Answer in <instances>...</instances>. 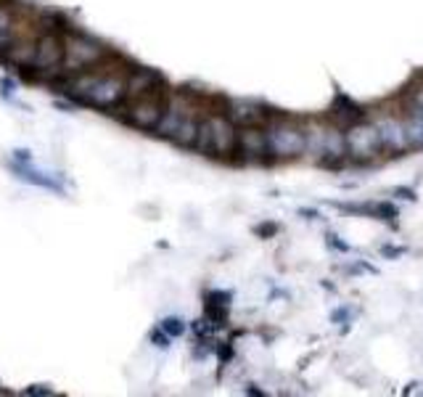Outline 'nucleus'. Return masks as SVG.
<instances>
[{"label":"nucleus","mask_w":423,"mask_h":397,"mask_svg":"<svg viewBox=\"0 0 423 397\" xmlns=\"http://www.w3.org/2000/svg\"><path fill=\"white\" fill-rule=\"evenodd\" d=\"M69 96L98 109H111L127 96V80L106 72H85L69 82Z\"/></svg>","instance_id":"nucleus-1"},{"label":"nucleus","mask_w":423,"mask_h":397,"mask_svg":"<svg viewBox=\"0 0 423 397\" xmlns=\"http://www.w3.org/2000/svg\"><path fill=\"white\" fill-rule=\"evenodd\" d=\"M196 151L215 156H228L239 151V130L236 122L230 117H206L198 125V135H196Z\"/></svg>","instance_id":"nucleus-2"},{"label":"nucleus","mask_w":423,"mask_h":397,"mask_svg":"<svg viewBox=\"0 0 423 397\" xmlns=\"http://www.w3.org/2000/svg\"><path fill=\"white\" fill-rule=\"evenodd\" d=\"M106 56V48L85 34H69L64 40V64L69 69H87Z\"/></svg>","instance_id":"nucleus-3"},{"label":"nucleus","mask_w":423,"mask_h":397,"mask_svg":"<svg viewBox=\"0 0 423 397\" xmlns=\"http://www.w3.org/2000/svg\"><path fill=\"white\" fill-rule=\"evenodd\" d=\"M162 117H164L162 96L153 93V88H151L135 99V103L130 106V114H127V122L135 125V127H141V130H156L159 122H162Z\"/></svg>","instance_id":"nucleus-4"},{"label":"nucleus","mask_w":423,"mask_h":397,"mask_svg":"<svg viewBox=\"0 0 423 397\" xmlns=\"http://www.w3.org/2000/svg\"><path fill=\"white\" fill-rule=\"evenodd\" d=\"M267 146L275 156H299L307 151V132L291 125H281L267 132Z\"/></svg>","instance_id":"nucleus-5"},{"label":"nucleus","mask_w":423,"mask_h":397,"mask_svg":"<svg viewBox=\"0 0 423 397\" xmlns=\"http://www.w3.org/2000/svg\"><path fill=\"white\" fill-rule=\"evenodd\" d=\"M344 138H347V151L358 159H368L381 149L379 127L373 125H352Z\"/></svg>","instance_id":"nucleus-6"},{"label":"nucleus","mask_w":423,"mask_h":397,"mask_svg":"<svg viewBox=\"0 0 423 397\" xmlns=\"http://www.w3.org/2000/svg\"><path fill=\"white\" fill-rule=\"evenodd\" d=\"M11 170L16 172V177H22L24 183H32L37 188H48V191H56V194H64V186H61V180L51 172H45V170H37L34 162H16L13 159Z\"/></svg>","instance_id":"nucleus-7"},{"label":"nucleus","mask_w":423,"mask_h":397,"mask_svg":"<svg viewBox=\"0 0 423 397\" xmlns=\"http://www.w3.org/2000/svg\"><path fill=\"white\" fill-rule=\"evenodd\" d=\"M61 61H64V43L58 40V34L48 32L43 40H40V45L34 48L32 64L43 66V69H53V66H58Z\"/></svg>","instance_id":"nucleus-8"},{"label":"nucleus","mask_w":423,"mask_h":397,"mask_svg":"<svg viewBox=\"0 0 423 397\" xmlns=\"http://www.w3.org/2000/svg\"><path fill=\"white\" fill-rule=\"evenodd\" d=\"M267 117V111L262 109L257 101H233L230 103V120L241 125V127H257Z\"/></svg>","instance_id":"nucleus-9"},{"label":"nucleus","mask_w":423,"mask_h":397,"mask_svg":"<svg viewBox=\"0 0 423 397\" xmlns=\"http://www.w3.org/2000/svg\"><path fill=\"white\" fill-rule=\"evenodd\" d=\"M376 127H379V138L384 149H389V151H405V149H410V146H408V135H405V122L381 120Z\"/></svg>","instance_id":"nucleus-10"},{"label":"nucleus","mask_w":423,"mask_h":397,"mask_svg":"<svg viewBox=\"0 0 423 397\" xmlns=\"http://www.w3.org/2000/svg\"><path fill=\"white\" fill-rule=\"evenodd\" d=\"M239 151L249 159H262L265 151H270L267 146V135L260 127H244L239 132Z\"/></svg>","instance_id":"nucleus-11"},{"label":"nucleus","mask_w":423,"mask_h":397,"mask_svg":"<svg viewBox=\"0 0 423 397\" xmlns=\"http://www.w3.org/2000/svg\"><path fill=\"white\" fill-rule=\"evenodd\" d=\"M405 135L410 149H423V109H415L410 120L405 122Z\"/></svg>","instance_id":"nucleus-12"},{"label":"nucleus","mask_w":423,"mask_h":397,"mask_svg":"<svg viewBox=\"0 0 423 397\" xmlns=\"http://www.w3.org/2000/svg\"><path fill=\"white\" fill-rule=\"evenodd\" d=\"M334 114L336 117H344V122H358L362 117V109H360L358 103H352L347 96H336V103H334Z\"/></svg>","instance_id":"nucleus-13"},{"label":"nucleus","mask_w":423,"mask_h":397,"mask_svg":"<svg viewBox=\"0 0 423 397\" xmlns=\"http://www.w3.org/2000/svg\"><path fill=\"white\" fill-rule=\"evenodd\" d=\"M159 329L162 331H167V334H170V336H180V334H183L185 331V323H183V318H177V315H170V318H164L162 323H159Z\"/></svg>","instance_id":"nucleus-14"},{"label":"nucleus","mask_w":423,"mask_h":397,"mask_svg":"<svg viewBox=\"0 0 423 397\" xmlns=\"http://www.w3.org/2000/svg\"><path fill=\"white\" fill-rule=\"evenodd\" d=\"M8 37H11V16L0 8V45L8 43Z\"/></svg>","instance_id":"nucleus-15"},{"label":"nucleus","mask_w":423,"mask_h":397,"mask_svg":"<svg viewBox=\"0 0 423 397\" xmlns=\"http://www.w3.org/2000/svg\"><path fill=\"white\" fill-rule=\"evenodd\" d=\"M151 342L156 344L159 350H167V347H170V342H172V336H170L167 331L156 329V331H151Z\"/></svg>","instance_id":"nucleus-16"},{"label":"nucleus","mask_w":423,"mask_h":397,"mask_svg":"<svg viewBox=\"0 0 423 397\" xmlns=\"http://www.w3.org/2000/svg\"><path fill=\"white\" fill-rule=\"evenodd\" d=\"M24 395H53V389H51V386L34 384V386H30V389H24Z\"/></svg>","instance_id":"nucleus-17"},{"label":"nucleus","mask_w":423,"mask_h":397,"mask_svg":"<svg viewBox=\"0 0 423 397\" xmlns=\"http://www.w3.org/2000/svg\"><path fill=\"white\" fill-rule=\"evenodd\" d=\"M397 194H400V198H410V201H415V194H412L410 188H397Z\"/></svg>","instance_id":"nucleus-18"},{"label":"nucleus","mask_w":423,"mask_h":397,"mask_svg":"<svg viewBox=\"0 0 423 397\" xmlns=\"http://www.w3.org/2000/svg\"><path fill=\"white\" fill-rule=\"evenodd\" d=\"M402 252H405V249H391V246L386 249V246H384V254H389V257H400Z\"/></svg>","instance_id":"nucleus-19"}]
</instances>
